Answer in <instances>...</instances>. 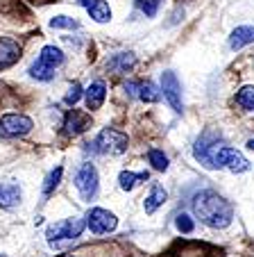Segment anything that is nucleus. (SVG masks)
Returning <instances> with one entry per match:
<instances>
[{
    "label": "nucleus",
    "mask_w": 254,
    "mask_h": 257,
    "mask_svg": "<svg viewBox=\"0 0 254 257\" xmlns=\"http://www.w3.org/2000/svg\"><path fill=\"white\" fill-rule=\"evenodd\" d=\"M195 160H200L202 164L211 166V169H229L231 173H243V171L249 169V162L245 160L243 153L213 141L211 132H206V135H202L200 139H197Z\"/></svg>",
    "instance_id": "obj_1"
},
{
    "label": "nucleus",
    "mask_w": 254,
    "mask_h": 257,
    "mask_svg": "<svg viewBox=\"0 0 254 257\" xmlns=\"http://www.w3.org/2000/svg\"><path fill=\"white\" fill-rule=\"evenodd\" d=\"M193 205V214L200 218L204 225L213 230H220V228H227L234 218V207H231L229 200H225L220 194L216 191H197L191 200Z\"/></svg>",
    "instance_id": "obj_2"
},
{
    "label": "nucleus",
    "mask_w": 254,
    "mask_h": 257,
    "mask_svg": "<svg viewBox=\"0 0 254 257\" xmlns=\"http://www.w3.org/2000/svg\"><path fill=\"white\" fill-rule=\"evenodd\" d=\"M127 144H130V139H127L125 132L116 130V127H105L91 146L100 155H123L127 151Z\"/></svg>",
    "instance_id": "obj_3"
},
{
    "label": "nucleus",
    "mask_w": 254,
    "mask_h": 257,
    "mask_svg": "<svg viewBox=\"0 0 254 257\" xmlns=\"http://www.w3.org/2000/svg\"><path fill=\"white\" fill-rule=\"evenodd\" d=\"M84 228H87V221H82V218H64L59 223L50 225L48 228L50 246H62V243L73 241V239L80 237Z\"/></svg>",
    "instance_id": "obj_4"
},
{
    "label": "nucleus",
    "mask_w": 254,
    "mask_h": 257,
    "mask_svg": "<svg viewBox=\"0 0 254 257\" xmlns=\"http://www.w3.org/2000/svg\"><path fill=\"white\" fill-rule=\"evenodd\" d=\"M32 130V118L25 114H5L0 118V139H16Z\"/></svg>",
    "instance_id": "obj_5"
},
{
    "label": "nucleus",
    "mask_w": 254,
    "mask_h": 257,
    "mask_svg": "<svg viewBox=\"0 0 254 257\" xmlns=\"http://www.w3.org/2000/svg\"><path fill=\"white\" fill-rule=\"evenodd\" d=\"M75 187L84 200H93L98 194V171L93 164H82L75 173Z\"/></svg>",
    "instance_id": "obj_6"
},
{
    "label": "nucleus",
    "mask_w": 254,
    "mask_h": 257,
    "mask_svg": "<svg viewBox=\"0 0 254 257\" xmlns=\"http://www.w3.org/2000/svg\"><path fill=\"white\" fill-rule=\"evenodd\" d=\"M116 225H118V218L102 207H93L87 214V228L93 234H107L111 230H116Z\"/></svg>",
    "instance_id": "obj_7"
},
{
    "label": "nucleus",
    "mask_w": 254,
    "mask_h": 257,
    "mask_svg": "<svg viewBox=\"0 0 254 257\" xmlns=\"http://www.w3.org/2000/svg\"><path fill=\"white\" fill-rule=\"evenodd\" d=\"M161 91L163 96H166V100L170 102V107H173L177 114H182V84H179L177 75H175L173 71H166L161 73Z\"/></svg>",
    "instance_id": "obj_8"
},
{
    "label": "nucleus",
    "mask_w": 254,
    "mask_h": 257,
    "mask_svg": "<svg viewBox=\"0 0 254 257\" xmlns=\"http://www.w3.org/2000/svg\"><path fill=\"white\" fill-rule=\"evenodd\" d=\"M91 127V114L89 112H80V109H71L64 118V132L68 137H80Z\"/></svg>",
    "instance_id": "obj_9"
},
{
    "label": "nucleus",
    "mask_w": 254,
    "mask_h": 257,
    "mask_svg": "<svg viewBox=\"0 0 254 257\" xmlns=\"http://www.w3.org/2000/svg\"><path fill=\"white\" fill-rule=\"evenodd\" d=\"M21 59V44L7 37H0V71L10 68Z\"/></svg>",
    "instance_id": "obj_10"
},
{
    "label": "nucleus",
    "mask_w": 254,
    "mask_h": 257,
    "mask_svg": "<svg viewBox=\"0 0 254 257\" xmlns=\"http://www.w3.org/2000/svg\"><path fill=\"white\" fill-rule=\"evenodd\" d=\"M80 5L84 7V10L91 14V19L98 21V23H107V21L111 19V7L107 5L105 0H80Z\"/></svg>",
    "instance_id": "obj_11"
},
{
    "label": "nucleus",
    "mask_w": 254,
    "mask_h": 257,
    "mask_svg": "<svg viewBox=\"0 0 254 257\" xmlns=\"http://www.w3.org/2000/svg\"><path fill=\"white\" fill-rule=\"evenodd\" d=\"M105 98H107V84L102 82V80H96V82L89 84V89H87V107L91 109V112L100 109L102 102H105Z\"/></svg>",
    "instance_id": "obj_12"
},
{
    "label": "nucleus",
    "mask_w": 254,
    "mask_h": 257,
    "mask_svg": "<svg viewBox=\"0 0 254 257\" xmlns=\"http://www.w3.org/2000/svg\"><path fill=\"white\" fill-rule=\"evenodd\" d=\"M21 203V187L14 182H0V207H16Z\"/></svg>",
    "instance_id": "obj_13"
},
{
    "label": "nucleus",
    "mask_w": 254,
    "mask_h": 257,
    "mask_svg": "<svg viewBox=\"0 0 254 257\" xmlns=\"http://www.w3.org/2000/svg\"><path fill=\"white\" fill-rule=\"evenodd\" d=\"M249 44H254V28L252 25H240V28H236L234 32H231V37H229L231 50H240Z\"/></svg>",
    "instance_id": "obj_14"
},
{
    "label": "nucleus",
    "mask_w": 254,
    "mask_h": 257,
    "mask_svg": "<svg viewBox=\"0 0 254 257\" xmlns=\"http://www.w3.org/2000/svg\"><path fill=\"white\" fill-rule=\"evenodd\" d=\"M127 89H130V93H136L143 102H159V98H161L159 89L154 87L152 82H139V84L130 82L127 84Z\"/></svg>",
    "instance_id": "obj_15"
},
{
    "label": "nucleus",
    "mask_w": 254,
    "mask_h": 257,
    "mask_svg": "<svg viewBox=\"0 0 254 257\" xmlns=\"http://www.w3.org/2000/svg\"><path fill=\"white\" fill-rule=\"evenodd\" d=\"M166 198H168L166 189H163L161 185H152V191L148 194V198H145V203H143L145 214H154L163 203H166Z\"/></svg>",
    "instance_id": "obj_16"
},
{
    "label": "nucleus",
    "mask_w": 254,
    "mask_h": 257,
    "mask_svg": "<svg viewBox=\"0 0 254 257\" xmlns=\"http://www.w3.org/2000/svg\"><path fill=\"white\" fill-rule=\"evenodd\" d=\"M107 66H109L111 71H116V73H127V71H132V68L136 66V57L132 53H118V55H114V57L107 62Z\"/></svg>",
    "instance_id": "obj_17"
},
{
    "label": "nucleus",
    "mask_w": 254,
    "mask_h": 257,
    "mask_svg": "<svg viewBox=\"0 0 254 257\" xmlns=\"http://www.w3.org/2000/svg\"><path fill=\"white\" fill-rule=\"evenodd\" d=\"M37 62H41L44 66H48V68H57V66H62L64 64V53L57 48V46H46L44 50H41V55H39V59Z\"/></svg>",
    "instance_id": "obj_18"
},
{
    "label": "nucleus",
    "mask_w": 254,
    "mask_h": 257,
    "mask_svg": "<svg viewBox=\"0 0 254 257\" xmlns=\"http://www.w3.org/2000/svg\"><path fill=\"white\" fill-rule=\"evenodd\" d=\"M150 175H148V171H143V173H132V171H123V173L118 175V185H120V189H125V191H132L139 182H145Z\"/></svg>",
    "instance_id": "obj_19"
},
{
    "label": "nucleus",
    "mask_w": 254,
    "mask_h": 257,
    "mask_svg": "<svg viewBox=\"0 0 254 257\" xmlns=\"http://www.w3.org/2000/svg\"><path fill=\"white\" fill-rule=\"evenodd\" d=\"M236 105L247 109V112H254V87H243L236 93Z\"/></svg>",
    "instance_id": "obj_20"
},
{
    "label": "nucleus",
    "mask_w": 254,
    "mask_h": 257,
    "mask_svg": "<svg viewBox=\"0 0 254 257\" xmlns=\"http://www.w3.org/2000/svg\"><path fill=\"white\" fill-rule=\"evenodd\" d=\"M30 75H32L34 80H41V82H48V80L55 78V71L48 66H44L41 62H34L32 68H30Z\"/></svg>",
    "instance_id": "obj_21"
},
{
    "label": "nucleus",
    "mask_w": 254,
    "mask_h": 257,
    "mask_svg": "<svg viewBox=\"0 0 254 257\" xmlns=\"http://www.w3.org/2000/svg\"><path fill=\"white\" fill-rule=\"evenodd\" d=\"M148 162L152 164V169H157V171L168 169V157L163 155V151H159V148H152V151L148 153Z\"/></svg>",
    "instance_id": "obj_22"
},
{
    "label": "nucleus",
    "mask_w": 254,
    "mask_h": 257,
    "mask_svg": "<svg viewBox=\"0 0 254 257\" xmlns=\"http://www.w3.org/2000/svg\"><path fill=\"white\" fill-rule=\"evenodd\" d=\"M62 173H64V169L62 166H57L55 171H50V175L46 178V182H44V194L48 196V194H53V189H57V185H59V180H62Z\"/></svg>",
    "instance_id": "obj_23"
},
{
    "label": "nucleus",
    "mask_w": 254,
    "mask_h": 257,
    "mask_svg": "<svg viewBox=\"0 0 254 257\" xmlns=\"http://www.w3.org/2000/svg\"><path fill=\"white\" fill-rule=\"evenodd\" d=\"M136 7H139L148 19H152V16H157L159 7H161V0H136Z\"/></svg>",
    "instance_id": "obj_24"
},
{
    "label": "nucleus",
    "mask_w": 254,
    "mask_h": 257,
    "mask_svg": "<svg viewBox=\"0 0 254 257\" xmlns=\"http://www.w3.org/2000/svg\"><path fill=\"white\" fill-rule=\"evenodd\" d=\"M50 28H57V30H77L80 23L75 19H68V16H55L50 19Z\"/></svg>",
    "instance_id": "obj_25"
},
{
    "label": "nucleus",
    "mask_w": 254,
    "mask_h": 257,
    "mask_svg": "<svg viewBox=\"0 0 254 257\" xmlns=\"http://www.w3.org/2000/svg\"><path fill=\"white\" fill-rule=\"evenodd\" d=\"M175 225H177V230L184 232V234H191L193 230H195V223H193V218L188 216V214H179L177 221H175Z\"/></svg>",
    "instance_id": "obj_26"
},
{
    "label": "nucleus",
    "mask_w": 254,
    "mask_h": 257,
    "mask_svg": "<svg viewBox=\"0 0 254 257\" xmlns=\"http://www.w3.org/2000/svg\"><path fill=\"white\" fill-rule=\"evenodd\" d=\"M80 96H82V87L77 82H73L71 89H68V93H66V102L68 105H75V102L80 100Z\"/></svg>",
    "instance_id": "obj_27"
},
{
    "label": "nucleus",
    "mask_w": 254,
    "mask_h": 257,
    "mask_svg": "<svg viewBox=\"0 0 254 257\" xmlns=\"http://www.w3.org/2000/svg\"><path fill=\"white\" fill-rule=\"evenodd\" d=\"M247 148H249V151H254V139H249V141H247Z\"/></svg>",
    "instance_id": "obj_28"
},
{
    "label": "nucleus",
    "mask_w": 254,
    "mask_h": 257,
    "mask_svg": "<svg viewBox=\"0 0 254 257\" xmlns=\"http://www.w3.org/2000/svg\"><path fill=\"white\" fill-rule=\"evenodd\" d=\"M59 257H73V255H59Z\"/></svg>",
    "instance_id": "obj_29"
},
{
    "label": "nucleus",
    "mask_w": 254,
    "mask_h": 257,
    "mask_svg": "<svg viewBox=\"0 0 254 257\" xmlns=\"http://www.w3.org/2000/svg\"><path fill=\"white\" fill-rule=\"evenodd\" d=\"M0 257H7V255H0Z\"/></svg>",
    "instance_id": "obj_30"
}]
</instances>
